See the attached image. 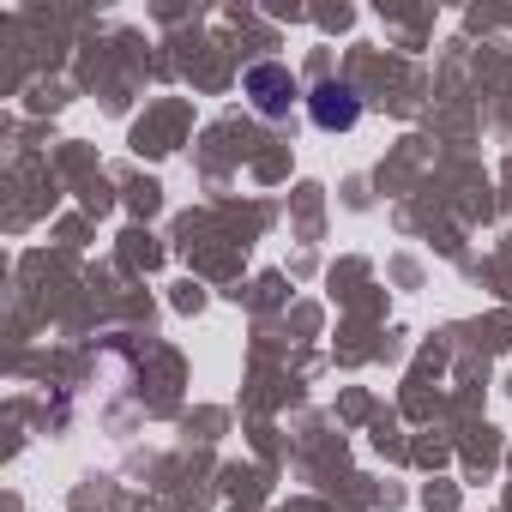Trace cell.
<instances>
[{
  "label": "cell",
  "instance_id": "6da1fadb",
  "mask_svg": "<svg viewBox=\"0 0 512 512\" xmlns=\"http://www.w3.org/2000/svg\"><path fill=\"white\" fill-rule=\"evenodd\" d=\"M241 91H247V103L260 109L266 121H284L296 103H308L302 85H296V73H290L284 61H253V67L241 73Z\"/></svg>",
  "mask_w": 512,
  "mask_h": 512
},
{
  "label": "cell",
  "instance_id": "7a4b0ae2",
  "mask_svg": "<svg viewBox=\"0 0 512 512\" xmlns=\"http://www.w3.org/2000/svg\"><path fill=\"white\" fill-rule=\"evenodd\" d=\"M308 121H314L320 133H350V127L362 121V97H356V85H344V79H320V85L308 91Z\"/></svg>",
  "mask_w": 512,
  "mask_h": 512
}]
</instances>
